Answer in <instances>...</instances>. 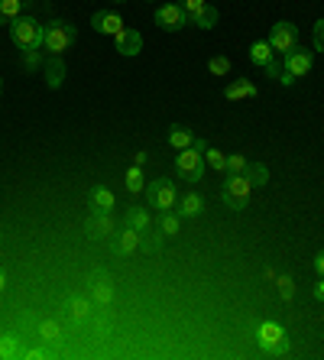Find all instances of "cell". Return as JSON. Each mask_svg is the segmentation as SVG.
<instances>
[{
  "label": "cell",
  "instance_id": "1",
  "mask_svg": "<svg viewBox=\"0 0 324 360\" xmlns=\"http://www.w3.org/2000/svg\"><path fill=\"white\" fill-rule=\"evenodd\" d=\"M10 39L20 52H33L42 49V23L33 17H17L10 23Z\"/></svg>",
  "mask_w": 324,
  "mask_h": 360
},
{
  "label": "cell",
  "instance_id": "2",
  "mask_svg": "<svg viewBox=\"0 0 324 360\" xmlns=\"http://www.w3.org/2000/svg\"><path fill=\"white\" fill-rule=\"evenodd\" d=\"M78 30L68 20H52V23L42 26V49L52 52V56H62V52L75 42Z\"/></svg>",
  "mask_w": 324,
  "mask_h": 360
},
{
  "label": "cell",
  "instance_id": "3",
  "mask_svg": "<svg viewBox=\"0 0 324 360\" xmlns=\"http://www.w3.org/2000/svg\"><path fill=\"white\" fill-rule=\"evenodd\" d=\"M257 341L266 357H285L289 354V335H285V328L279 321H263L257 328Z\"/></svg>",
  "mask_w": 324,
  "mask_h": 360
},
{
  "label": "cell",
  "instance_id": "4",
  "mask_svg": "<svg viewBox=\"0 0 324 360\" xmlns=\"http://www.w3.org/2000/svg\"><path fill=\"white\" fill-rule=\"evenodd\" d=\"M250 195H253V185H250L247 176H233L227 172V179L221 182V198L231 211H243L250 205Z\"/></svg>",
  "mask_w": 324,
  "mask_h": 360
},
{
  "label": "cell",
  "instance_id": "5",
  "mask_svg": "<svg viewBox=\"0 0 324 360\" xmlns=\"http://www.w3.org/2000/svg\"><path fill=\"white\" fill-rule=\"evenodd\" d=\"M311 62H315V56L308 49H302V46H295V49H289L283 56V75H279V82L283 84H292L295 78H305L308 72H311Z\"/></svg>",
  "mask_w": 324,
  "mask_h": 360
},
{
  "label": "cell",
  "instance_id": "6",
  "mask_svg": "<svg viewBox=\"0 0 324 360\" xmlns=\"http://www.w3.org/2000/svg\"><path fill=\"white\" fill-rule=\"evenodd\" d=\"M146 201H150V208H156L159 214H162V211H175V201H179L175 182H169V179H153V182H146Z\"/></svg>",
  "mask_w": 324,
  "mask_h": 360
},
{
  "label": "cell",
  "instance_id": "7",
  "mask_svg": "<svg viewBox=\"0 0 324 360\" xmlns=\"http://www.w3.org/2000/svg\"><path fill=\"white\" fill-rule=\"evenodd\" d=\"M175 172H179V179H185V182H198V179L205 176V153H198L195 146L179 150V156H175Z\"/></svg>",
  "mask_w": 324,
  "mask_h": 360
},
{
  "label": "cell",
  "instance_id": "8",
  "mask_svg": "<svg viewBox=\"0 0 324 360\" xmlns=\"http://www.w3.org/2000/svg\"><path fill=\"white\" fill-rule=\"evenodd\" d=\"M269 46H273V52H289L299 46V30H295V23H289V20H283V23H276L273 30H269Z\"/></svg>",
  "mask_w": 324,
  "mask_h": 360
},
{
  "label": "cell",
  "instance_id": "9",
  "mask_svg": "<svg viewBox=\"0 0 324 360\" xmlns=\"http://www.w3.org/2000/svg\"><path fill=\"white\" fill-rule=\"evenodd\" d=\"M156 23L166 30V33H179L182 26H188V13H185L179 4H162L156 10Z\"/></svg>",
  "mask_w": 324,
  "mask_h": 360
},
{
  "label": "cell",
  "instance_id": "10",
  "mask_svg": "<svg viewBox=\"0 0 324 360\" xmlns=\"http://www.w3.org/2000/svg\"><path fill=\"white\" fill-rule=\"evenodd\" d=\"M88 292H91V299L98 302V305H110V302H114V279H110L108 273H94V276L88 279Z\"/></svg>",
  "mask_w": 324,
  "mask_h": 360
},
{
  "label": "cell",
  "instance_id": "11",
  "mask_svg": "<svg viewBox=\"0 0 324 360\" xmlns=\"http://www.w3.org/2000/svg\"><path fill=\"white\" fill-rule=\"evenodd\" d=\"M110 243H114V253L130 257V253H136V247H140V231H134V227L124 224L117 234H110Z\"/></svg>",
  "mask_w": 324,
  "mask_h": 360
},
{
  "label": "cell",
  "instance_id": "12",
  "mask_svg": "<svg viewBox=\"0 0 324 360\" xmlns=\"http://www.w3.org/2000/svg\"><path fill=\"white\" fill-rule=\"evenodd\" d=\"M91 26L104 36H117V33H124L127 30L124 17H120V13H110V10H98V13L91 17Z\"/></svg>",
  "mask_w": 324,
  "mask_h": 360
},
{
  "label": "cell",
  "instance_id": "13",
  "mask_svg": "<svg viewBox=\"0 0 324 360\" xmlns=\"http://www.w3.org/2000/svg\"><path fill=\"white\" fill-rule=\"evenodd\" d=\"M201 211H205V198L198 192H185L182 198L175 201V214L179 218H198Z\"/></svg>",
  "mask_w": 324,
  "mask_h": 360
},
{
  "label": "cell",
  "instance_id": "14",
  "mask_svg": "<svg viewBox=\"0 0 324 360\" xmlns=\"http://www.w3.org/2000/svg\"><path fill=\"white\" fill-rule=\"evenodd\" d=\"M114 39H117V52H120V56H127V59H130V56H136V52L143 49V36L136 33V30H124V33H117Z\"/></svg>",
  "mask_w": 324,
  "mask_h": 360
},
{
  "label": "cell",
  "instance_id": "15",
  "mask_svg": "<svg viewBox=\"0 0 324 360\" xmlns=\"http://www.w3.org/2000/svg\"><path fill=\"white\" fill-rule=\"evenodd\" d=\"M257 84L250 82V78H237V82H231L224 88V98L227 101H247V98H257Z\"/></svg>",
  "mask_w": 324,
  "mask_h": 360
},
{
  "label": "cell",
  "instance_id": "16",
  "mask_svg": "<svg viewBox=\"0 0 324 360\" xmlns=\"http://www.w3.org/2000/svg\"><path fill=\"white\" fill-rule=\"evenodd\" d=\"M42 72H46V84L49 88H62V82H65V62H62V56H49Z\"/></svg>",
  "mask_w": 324,
  "mask_h": 360
},
{
  "label": "cell",
  "instance_id": "17",
  "mask_svg": "<svg viewBox=\"0 0 324 360\" xmlns=\"http://www.w3.org/2000/svg\"><path fill=\"white\" fill-rule=\"evenodd\" d=\"M88 234L98 240V237L114 234V221H110V211H94V218L88 221Z\"/></svg>",
  "mask_w": 324,
  "mask_h": 360
},
{
  "label": "cell",
  "instance_id": "18",
  "mask_svg": "<svg viewBox=\"0 0 324 360\" xmlns=\"http://www.w3.org/2000/svg\"><path fill=\"white\" fill-rule=\"evenodd\" d=\"M250 62H253L257 68H263V72H266V68L273 65V46H269L266 39L253 42V46H250Z\"/></svg>",
  "mask_w": 324,
  "mask_h": 360
},
{
  "label": "cell",
  "instance_id": "19",
  "mask_svg": "<svg viewBox=\"0 0 324 360\" xmlns=\"http://www.w3.org/2000/svg\"><path fill=\"white\" fill-rule=\"evenodd\" d=\"M26 0H0V26H10L17 17H23Z\"/></svg>",
  "mask_w": 324,
  "mask_h": 360
},
{
  "label": "cell",
  "instance_id": "20",
  "mask_svg": "<svg viewBox=\"0 0 324 360\" xmlns=\"http://www.w3.org/2000/svg\"><path fill=\"white\" fill-rule=\"evenodd\" d=\"M124 224L127 227H134V231H150V214H146V208H127V214H124Z\"/></svg>",
  "mask_w": 324,
  "mask_h": 360
},
{
  "label": "cell",
  "instance_id": "21",
  "mask_svg": "<svg viewBox=\"0 0 324 360\" xmlns=\"http://www.w3.org/2000/svg\"><path fill=\"white\" fill-rule=\"evenodd\" d=\"M91 208L94 211H110L114 208V192L104 188V185H94L91 188Z\"/></svg>",
  "mask_w": 324,
  "mask_h": 360
},
{
  "label": "cell",
  "instance_id": "22",
  "mask_svg": "<svg viewBox=\"0 0 324 360\" xmlns=\"http://www.w3.org/2000/svg\"><path fill=\"white\" fill-rule=\"evenodd\" d=\"M169 143H172L175 150H188L191 143H195V134H191L188 127H182V124H175L172 130H169Z\"/></svg>",
  "mask_w": 324,
  "mask_h": 360
},
{
  "label": "cell",
  "instance_id": "23",
  "mask_svg": "<svg viewBox=\"0 0 324 360\" xmlns=\"http://www.w3.org/2000/svg\"><path fill=\"white\" fill-rule=\"evenodd\" d=\"M124 185H127V192H146V176H143V166H130L127 169V176H124Z\"/></svg>",
  "mask_w": 324,
  "mask_h": 360
},
{
  "label": "cell",
  "instance_id": "24",
  "mask_svg": "<svg viewBox=\"0 0 324 360\" xmlns=\"http://www.w3.org/2000/svg\"><path fill=\"white\" fill-rule=\"evenodd\" d=\"M65 309H68V315H72L75 321H82V319H88L91 305H88V299H84V295H68V299H65Z\"/></svg>",
  "mask_w": 324,
  "mask_h": 360
},
{
  "label": "cell",
  "instance_id": "25",
  "mask_svg": "<svg viewBox=\"0 0 324 360\" xmlns=\"http://www.w3.org/2000/svg\"><path fill=\"white\" fill-rule=\"evenodd\" d=\"M39 338L62 347V325H58V321H52V319H42L39 321Z\"/></svg>",
  "mask_w": 324,
  "mask_h": 360
},
{
  "label": "cell",
  "instance_id": "26",
  "mask_svg": "<svg viewBox=\"0 0 324 360\" xmlns=\"http://www.w3.org/2000/svg\"><path fill=\"white\" fill-rule=\"evenodd\" d=\"M179 227H182V218H179L175 211H162V214H159V231H162V237H175Z\"/></svg>",
  "mask_w": 324,
  "mask_h": 360
},
{
  "label": "cell",
  "instance_id": "27",
  "mask_svg": "<svg viewBox=\"0 0 324 360\" xmlns=\"http://www.w3.org/2000/svg\"><path fill=\"white\" fill-rule=\"evenodd\" d=\"M191 26H198V30H211V26H217V10L214 7H205V10H198L195 17L188 20Z\"/></svg>",
  "mask_w": 324,
  "mask_h": 360
},
{
  "label": "cell",
  "instance_id": "28",
  "mask_svg": "<svg viewBox=\"0 0 324 360\" xmlns=\"http://www.w3.org/2000/svg\"><path fill=\"white\" fill-rule=\"evenodd\" d=\"M243 176L250 179V185H253V188H257V185H266L269 182V169L263 166V162H250Z\"/></svg>",
  "mask_w": 324,
  "mask_h": 360
},
{
  "label": "cell",
  "instance_id": "29",
  "mask_svg": "<svg viewBox=\"0 0 324 360\" xmlns=\"http://www.w3.org/2000/svg\"><path fill=\"white\" fill-rule=\"evenodd\" d=\"M205 166H211L214 172H227V156L221 150H205Z\"/></svg>",
  "mask_w": 324,
  "mask_h": 360
},
{
  "label": "cell",
  "instance_id": "30",
  "mask_svg": "<svg viewBox=\"0 0 324 360\" xmlns=\"http://www.w3.org/2000/svg\"><path fill=\"white\" fill-rule=\"evenodd\" d=\"M208 72L211 75H217V78L231 75V59H227V56H214V59L208 62Z\"/></svg>",
  "mask_w": 324,
  "mask_h": 360
},
{
  "label": "cell",
  "instance_id": "31",
  "mask_svg": "<svg viewBox=\"0 0 324 360\" xmlns=\"http://www.w3.org/2000/svg\"><path fill=\"white\" fill-rule=\"evenodd\" d=\"M0 357H20V347H17V335H4L0 338Z\"/></svg>",
  "mask_w": 324,
  "mask_h": 360
},
{
  "label": "cell",
  "instance_id": "32",
  "mask_svg": "<svg viewBox=\"0 0 324 360\" xmlns=\"http://www.w3.org/2000/svg\"><path fill=\"white\" fill-rule=\"evenodd\" d=\"M250 166L247 156H240V153H233V156H227V172H233V176H243Z\"/></svg>",
  "mask_w": 324,
  "mask_h": 360
},
{
  "label": "cell",
  "instance_id": "33",
  "mask_svg": "<svg viewBox=\"0 0 324 360\" xmlns=\"http://www.w3.org/2000/svg\"><path fill=\"white\" fill-rule=\"evenodd\" d=\"M140 247L146 253H156L159 247H162V231H159V234H146V231H143V234H140Z\"/></svg>",
  "mask_w": 324,
  "mask_h": 360
},
{
  "label": "cell",
  "instance_id": "34",
  "mask_svg": "<svg viewBox=\"0 0 324 360\" xmlns=\"http://www.w3.org/2000/svg\"><path fill=\"white\" fill-rule=\"evenodd\" d=\"M179 7H182L185 13H188V20H191L195 13H198V10L208 7V0H179Z\"/></svg>",
  "mask_w": 324,
  "mask_h": 360
},
{
  "label": "cell",
  "instance_id": "35",
  "mask_svg": "<svg viewBox=\"0 0 324 360\" xmlns=\"http://www.w3.org/2000/svg\"><path fill=\"white\" fill-rule=\"evenodd\" d=\"M42 65V56H39V49H33V52H23V68H39Z\"/></svg>",
  "mask_w": 324,
  "mask_h": 360
},
{
  "label": "cell",
  "instance_id": "36",
  "mask_svg": "<svg viewBox=\"0 0 324 360\" xmlns=\"http://www.w3.org/2000/svg\"><path fill=\"white\" fill-rule=\"evenodd\" d=\"M315 46H318V52H324V20L315 23Z\"/></svg>",
  "mask_w": 324,
  "mask_h": 360
},
{
  "label": "cell",
  "instance_id": "37",
  "mask_svg": "<svg viewBox=\"0 0 324 360\" xmlns=\"http://www.w3.org/2000/svg\"><path fill=\"white\" fill-rule=\"evenodd\" d=\"M279 292H283V299H292V295H295V285H292V279H279Z\"/></svg>",
  "mask_w": 324,
  "mask_h": 360
},
{
  "label": "cell",
  "instance_id": "38",
  "mask_svg": "<svg viewBox=\"0 0 324 360\" xmlns=\"http://www.w3.org/2000/svg\"><path fill=\"white\" fill-rule=\"evenodd\" d=\"M23 357H30V360H42V357H46V351H42V347H30V351H23Z\"/></svg>",
  "mask_w": 324,
  "mask_h": 360
},
{
  "label": "cell",
  "instance_id": "39",
  "mask_svg": "<svg viewBox=\"0 0 324 360\" xmlns=\"http://www.w3.org/2000/svg\"><path fill=\"white\" fill-rule=\"evenodd\" d=\"M315 269H318V276H324V250L315 257Z\"/></svg>",
  "mask_w": 324,
  "mask_h": 360
},
{
  "label": "cell",
  "instance_id": "40",
  "mask_svg": "<svg viewBox=\"0 0 324 360\" xmlns=\"http://www.w3.org/2000/svg\"><path fill=\"white\" fill-rule=\"evenodd\" d=\"M315 299H318V302H324V276L318 279V285H315Z\"/></svg>",
  "mask_w": 324,
  "mask_h": 360
},
{
  "label": "cell",
  "instance_id": "41",
  "mask_svg": "<svg viewBox=\"0 0 324 360\" xmlns=\"http://www.w3.org/2000/svg\"><path fill=\"white\" fill-rule=\"evenodd\" d=\"M4 289H7V273L0 269V292H4Z\"/></svg>",
  "mask_w": 324,
  "mask_h": 360
},
{
  "label": "cell",
  "instance_id": "42",
  "mask_svg": "<svg viewBox=\"0 0 324 360\" xmlns=\"http://www.w3.org/2000/svg\"><path fill=\"white\" fill-rule=\"evenodd\" d=\"M0 91H4V82H0Z\"/></svg>",
  "mask_w": 324,
  "mask_h": 360
},
{
  "label": "cell",
  "instance_id": "43",
  "mask_svg": "<svg viewBox=\"0 0 324 360\" xmlns=\"http://www.w3.org/2000/svg\"><path fill=\"white\" fill-rule=\"evenodd\" d=\"M117 4H124V0H117Z\"/></svg>",
  "mask_w": 324,
  "mask_h": 360
}]
</instances>
